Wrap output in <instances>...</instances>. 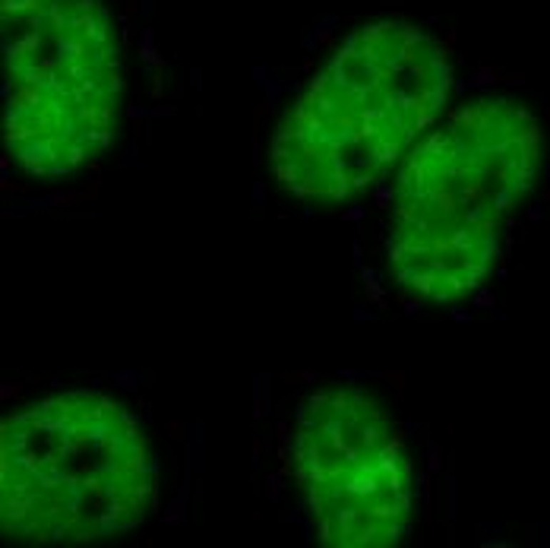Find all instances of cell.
<instances>
[{"instance_id":"obj_1","label":"cell","mask_w":550,"mask_h":548,"mask_svg":"<svg viewBox=\"0 0 550 548\" xmlns=\"http://www.w3.org/2000/svg\"><path fill=\"white\" fill-rule=\"evenodd\" d=\"M544 130L509 96L439 118L395 171L386 263L405 295L452 304L481 289L538 184Z\"/></svg>"},{"instance_id":"obj_2","label":"cell","mask_w":550,"mask_h":548,"mask_svg":"<svg viewBox=\"0 0 550 548\" xmlns=\"http://www.w3.org/2000/svg\"><path fill=\"white\" fill-rule=\"evenodd\" d=\"M452 92L449 45L412 19H373L342 39L278 118L269 168L304 203L355 200L399 171L443 118Z\"/></svg>"},{"instance_id":"obj_3","label":"cell","mask_w":550,"mask_h":548,"mask_svg":"<svg viewBox=\"0 0 550 548\" xmlns=\"http://www.w3.org/2000/svg\"><path fill=\"white\" fill-rule=\"evenodd\" d=\"M156 457L143 425L98 390H63L0 425V526L16 542L89 545L146 520Z\"/></svg>"},{"instance_id":"obj_4","label":"cell","mask_w":550,"mask_h":548,"mask_svg":"<svg viewBox=\"0 0 550 548\" xmlns=\"http://www.w3.org/2000/svg\"><path fill=\"white\" fill-rule=\"evenodd\" d=\"M4 136L26 174L63 178L121 127L123 41L105 0H0Z\"/></svg>"},{"instance_id":"obj_5","label":"cell","mask_w":550,"mask_h":548,"mask_svg":"<svg viewBox=\"0 0 550 548\" xmlns=\"http://www.w3.org/2000/svg\"><path fill=\"white\" fill-rule=\"evenodd\" d=\"M295 482L322 545L389 548L408 532L412 459L364 390L329 387L300 406Z\"/></svg>"}]
</instances>
